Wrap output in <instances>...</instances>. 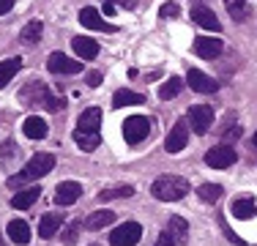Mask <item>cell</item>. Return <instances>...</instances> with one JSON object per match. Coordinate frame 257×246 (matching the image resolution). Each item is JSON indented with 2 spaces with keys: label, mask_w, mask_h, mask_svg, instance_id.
Wrapping results in <instances>:
<instances>
[{
  "label": "cell",
  "mask_w": 257,
  "mask_h": 246,
  "mask_svg": "<svg viewBox=\"0 0 257 246\" xmlns=\"http://www.w3.org/2000/svg\"><path fill=\"white\" fill-rule=\"evenodd\" d=\"M181 88H183V79H181V77L167 79V82H164L162 88H159V98H164V101H167V98L178 96V93H181Z\"/></svg>",
  "instance_id": "f1b7e54d"
},
{
  "label": "cell",
  "mask_w": 257,
  "mask_h": 246,
  "mask_svg": "<svg viewBox=\"0 0 257 246\" xmlns=\"http://www.w3.org/2000/svg\"><path fill=\"white\" fill-rule=\"evenodd\" d=\"M74 143L82 148L85 153H93L96 148L101 145V134L99 132H79V129H77V132H74Z\"/></svg>",
  "instance_id": "603a6c76"
},
{
  "label": "cell",
  "mask_w": 257,
  "mask_h": 246,
  "mask_svg": "<svg viewBox=\"0 0 257 246\" xmlns=\"http://www.w3.org/2000/svg\"><path fill=\"white\" fill-rule=\"evenodd\" d=\"M134 194V186H115V189H104V192L99 194L101 202L107 200H123V197H132Z\"/></svg>",
  "instance_id": "f546056e"
},
{
  "label": "cell",
  "mask_w": 257,
  "mask_h": 246,
  "mask_svg": "<svg viewBox=\"0 0 257 246\" xmlns=\"http://www.w3.org/2000/svg\"><path fill=\"white\" fill-rule=\"evenodd\" d=\"M241 134H243V129L238 126V123H230V126L224 129V140H227V143H230V140H238Z\"/></svg>",
  "instance_id": "836d02e7"
},
{
  "label": "cell",
  "mask_w": 257,
  "mask_h": 246,
  "mask_svg": "<svg viewBox=\"0 0 257 246\" xmlns=\"http://www.w3.org/2000/svg\"><path fill=\"white\" fill-rule=\"evenodd\" d=\"M151 129H154V120H151V118L134 115V118H128L123 123V137H126L128 145H137V143H143V140L151 134Z\"/></svg>",
  "instance_id": "277c9868"
},
{
  "label": "cell",
  "mask_w": 257,
  "mask_h": 246,
  "mask_svg": "<svg viewBox=\"0 0 257 246\" xmlns=\"http://www.w3.org/2000/svg\"><path fill=\"white\" fill-rule=\"evenodd\" d=\"M192 20L200 25V28H205V30H222V22H219V17L213 14L208 6H192Z\"/></svg>",
  "instance_id": "5bb4252c"
},
{
  "label": "cell",
  "mask_w": 257,
  "mask_h": 246,
  "mask_svg": "<svg viewBox=\"0 0 257 246\" xmlns=\"http://www.w3.org/2000/svg\"><path fill=\"white\" fill-rule=\"evenodd\" d=\"M178 241L173 238V232H159V238H156V243L154 246H175Z\"/></svg>",
  "instance_id": "e575fe53"
},
{
  "label": "cell",
  "mask_w": 257,
  "mask_h": 246,
  "mask_svg": "<svg viewBox=\"0 0 257 246\" xmlns=\"http://www.w3.org/2000/svg\"><path fill=\"white\" fill-rule=\"evenodd\" d=\"M230 213L235 219H252V216H257V202L252 197H235L230 205Z\"/></svg>",
  "instance_id": "ac0fdd59"
},
{
  "label": "cell",
  "mask_w": 257,
  "mask_h": 246,
  "mask_svg": "<svg viewBox=\"0 0 257 246\" xmlns=\"http://www.w3.org/2000/svg\"><path fill=\"white\" fill-rule=\"evenodd\" d=\"M143 238V224L137 221H126V224L115 227L109 232V246H137Z\"/></svg>",
  "instance_id": "3957f363"
},
{
  "label": "cell",
  "mask_w": 257,
  "mask_h": 246,
  "mask_svg": "<svg viewBox=\"0 0 257 246\" xmlns=\"http://www.w3.org/2000/svg\"><path fill=\"white\" fill-rule=\"evenodd\" d=\"M134 104H145V96L143 93H134V90H115L112 96V107L120 109V107H134Z\"/></svg>",
  "instance_id": "7402d4cb"
},
{
  "label": "cell",
  "mask_w": 257,
  "mask_h": 246,
  "mask_svg": "<svg viewBox=\"0 0 257 246\" xmlns=\"http://www.w3.org/2000/svg\"><path fill=\"white\" fill-rule=\"evenodd\" d=\"M79 227H82V221H69V227H66V232H63V243H77V238H79Z\"/></svg>",
  "instance_id": "4dcf8cb0"
},
{
  "label": "cell",
  "mask_w": 257,
  "mask_h": 246,
  "mask_svg": "<svg viewBox=\"0 0 257 246\" xmlns=\"http://www.w3.org/2000/svg\"><path fill=\"white\" fill-rule=\"evenodd\" d=\"M28 93H36V96L25 98V104H41V107H47L50 112H60V109L66 107V101H63V98L52 96V93H50V90H47L41 82H33V85L28 88Z\"/></svg>",
  "instance_id": "5b68a950"
},
{
  "label": "cell",
  "mask_w": 257,
  "mask_h": 246,
  "mask_svg": "<svg viewBox=\"0 0 257 246\" xmlns=\"http://www.w3.org/2000/svg\"><path fill=\"white\" fill-rule=\"evenodd\" d=\"M79 194H82V186L77 181H63L55 189V202L58 205H71V202L79 200Z\"/></svg>",
  "instance_id": "4fadbf2b"
},
{
  "label": "cell",
  "mask_w": 257,
  "mask_h": 246,
  "mask_svg": "<svg viewBox=\"0 0 257 246\" xmlns=\"http://www.w3.org/2000/svg\"><path fill=\"white\" fill-rule=\"evenodd\" d=\"M99 126H101V109L99 107L85 109V112L77 118V129H79V132H99Z\"/></svg>",
  "instance_id": "44dd1931"
},
{
  "label": "cell",
  "mask_w": 257,
  "mask_h": 246,
  "mask_svg": "<svg viewBox=\"0 0 257 246\" xmlns=\"http://www.w3.org/2000/svg\"><path fill=\"white\" fill-rule=\"evenodd\" d=\"M254 145H257V134H254Z\"/></svg>",
  "instance_id": "f35d334b"
},
{
  "label": "cell",
  "mask_w": 257,
  "mask_h": 246,
  "mask_svg": "<svg viewBox=\"0 0 257 246\" xmlns=\"http://www.w3.org/2000/svg\"><path fill=\"white\" fill-rule=\"evenodd\" d=\"M47 69L52 74H79L82 71V60H74L63 52H52L50 58H47Z\"/></svg>",
  "instance_id": "ba28073f"
},
{
  "label": "cell",
  "mask_w": 257,
  "mask_h": 246,
  "mask_svg": "<svg viewBox=\"0 0 257 246\" xmlns=\"http://www.w3.org/2000/svg\"><path fill=\"white\" fill-rule=\"evenodd\" d=\"M189 181L181 175H159L151 186V194L162 202H175V200H183L189 194Z\"/></svg>",
  "instance_id": "6da1fadb"
},
{
  "label": "cell",
  "mask_w": 257,
  "mask_h": 246,
  "mask_svg": "<svg viewBox=\"0 0 257 246\" xmlns=\"http://www.w3.org/2000/svg\"><path fill=\"white\" fill-rule=\"evenodd\" d=\"M189 143V123L186 120H178L173 129H170L167 140H164V151L167 153H181Z\"/></svg>",
  "instance_id": "9c48e42d"
},
{
  "label": "cell",
  "mask_w": 257,
  "mask_h": 246,
  "mask_svg": "<svg viewBox=\"0 0 257 246\" xmlns=\"http://www.w3.org/2000/svg\"><path fill=\"white\" fill-rule=\"evenodd\" d=\"M88 85H90V88H99V85H101V74L99 71H90L88 74Z\"/></svg>",
  "instance_id": "8d00e7d4"
},
{
  "label": "cell",
  "mask_w": 257,
  "mask_h": 246,
  "mask_svg": "<svg viewBox=\"0 0 257 246\" xmlns=\"http://www.w3.org/2000/svg\"><path fill=\"white\" fill-rule=\"evenodd\" d=\"M71 47H74L77 58H85V60L99 55V44H96L90 36H74V39H71Z\"/></svg>",
  "instance_id": "ffe728a7"
},
{
  "label": "cell",
  "mask_w": 257,
  "mask_h": 246,
  "mask_svg": "<svg viewBox=\"0 0 257 246\" xmlns=\"http://www.w3.org/2000/svg\"><path fill=\"white\" fill-rule=\"evenodd\" d=\"M14 3H17V0H0V17L9 14V11L14 9Z\"/></svg>",
  "instance_id": "74e56055"
},
{
  "label": "cell",
  "mask_w": 257,
  "mask_h": 246,
  "mask_svg": "<svg viewBox=\"0 0 257 246\" xmlns=\"http://www.w3.org/2000/svg\"><path fill=\"white\" fill-rule=\"evenodd\" d=\"M213 123V109L208 104H194L189 107V129H194V134H205Z\"/></svg>",
  "instance_id": "52a82bcc"
},
{
  "label": "cell",
  "mask_w": 257,
  "mask_h": 246,
  "mask_svg": "<svg viewBox=\"0 0 257 246\" xmlns=\"http://www.w3.org/2000/svg\"><path fill=\"white\" fill-rule=\"evenodd\" d=\"M235 162H238V153H235L232 145H216V148H211V151L205 153V164L213 167V170H227Z\"/></svg>",
  "instance_id": "8992f818"
},
{
  "label": "cell",
  "mask_w": 257,
  "mask_h": 246,
  "mask_svg": "<svg viewBox=\"0 0 257 246\" xmlns=\"http://www.w3.org/2000/svg\"><path fill=\"white\" fill-rule=\"evenodd\" d=\"M186 82L194 93H216V88H219L216 79H211L205 71H197V69H192L186 74Z\"/></svg>",
  "instance_id": "7c38bea8"
},
{
  "label": "cell",
  "mask_w": 257,
  "mask_h": 246,
  "mask_svg": "<svg viewBox=\"0 0 257 246\" xmlns=\"http://www.w3.org/2000/svg\"><path fill=\"white\" fill-rule=\"evenodd\" d=\"M22 69V60L20 58H9V60H3L0 63V88H6V85L14 79V74Z\"/></svg>",
  "instance_id": "d4e9b609"
},
{
  "label": "cell",
  "mask_w": 257,
  "mask_h": 246,
  "mask_svg": "<svg viewBox=\"0 0 257 246\" xmlns=\"http://www.w3.org/2000/svg\"><path fill=\"white\" fill-rule=\"evenodd\" d=\"M170 232L175 235V241H178V243H186V238H189V224H186L181 216H170Z\"/></svg>",
  "instance_id": "83f0119b"
},
{
  "label": "cell",
  "mask_w": 257,
  "mask_h": 246,
  "mask_svg": "<svg viewBox=\"0 0 257 246\" xmlns=\"http://www.w3.org/2000/svg\"><path fill=\"white\" fill-rule=\"evenodd\" d=\"M6 232H9V241L11 243H20V246L30 243V224L25 219H11L9 227H6Z\"/></svg>",
  "instance_id": "9a60e30c"
},
{
  "label": "cell",
  "mask_w": 257,
  "mask_h": 246,
  "mask_svg": "<svg viewBox=\"0 0 257 246\" xmlns=\"http://www.w3.org/2000/svg\"><path fill=\"white\" fill-rule=\"evenodd\" d=\"M22 132H25V137H30V140H44L47 134H50V126H47L44 118L30 115V118L22 123Z\"/></svg>",
  "instance_id": "d6986e66"
},
{
  "label": "cell",
  "mask_w": 257,
  "mask_h": 246,
  "mask_svg": "<svg viewBox=\"0 0 257 246\" xmlns=\"http://www.w3.org/2000/svg\"><path fill=\"white\" fill-rule=\"evenodd\" d=\"M227 9L235 20H243L246 17V0H227Z\"/></svg>",
  "instance_id": "1f68e13d"
},
{
  "label": "cell",
  "mask_w": 257,
  "mask_h": 246,
  "mask_svg": "<svg viewBox=\"0 0 257 246\" xmlns=\"http://www.w3.org/2000/svg\"><path fill=\"white\" fill-rule=\"evenodd\" d=\"M60 224H63V213H58V211L44 213V216H41V221H39V235L47 241V238H52L55 232L60 230Z\"/></svg>",
  "instance_id": "e0dca14e"
},
{
  "label": "cell",
  "mask_w": 257,
  "mask_h": 246,
  "mask_svg": "<svg viewBox=\"0 0 257 246\" xmlns=\"http://www.w3.org/2000/svg\"><path fill=\"white\" fill-rule=\"evenodd\" d=\"M79 22H82V28H88V30H101V33H115V25H109L104 17L99 14L96 9H90V6H85L82 11H79Z\"/></svg>",
  "instance_id": "30bf717a"
},
{
  "label": "cell",
  "mask_w": 257,
  "mask_h": 246,
  "mask_svg": "<svg viewBox=\"0 0 257 246\" xmlns=\"http://www.w3.org/2000/svg\"><path fill=\"white\" fill-rule=\"evenodd\" d=\"M197 194H200V200H203V202H219V200H222V194H224V189L219 186V183H203V186L197 189Z\"/></svg>",
  "instance_id": "4316f807"
},
{
  "label": "cell",
  "mask_w": 257,
  "mask_h": 246,
  "mask_svg": "<svg viewBox=\"0 0 257 246\" xmlns=\"http://www.w3.org/2000/svg\"><path fill=\"white\" fill-rule=\"evenodd\" d=\"M41 33H44V28H41V20H30L25 28H22L20 39L25 41L28 47H33V44H39V41H41Z\"/></svg>",
  "instance_id": "cb8c5ba5"
},
{
  "label": "cell",
  "mask_w": 257,
  "mask_h": 246,
  "mask_svg": "<svg viewBox=\"0 0 257 246\" xmlns=\"http://www.w3.org/2000/svg\"><path fill=\"white\" fill-rule=\"evenodd\" d=\"M55 167V156L52 153H36L33 159L25 164V170L20 172V175H11L9 178V186H25L28 181H36V178H44V175H50Z\"/></svg>",
  "instance_id": "7a4b0ae2"
},
{
  "label": "cell",
  "mask_w": 257,
  "mask_h": 246,
  "mask_svg": "<svg viewBox=\"0 0 257 246\" xmlns=\"http://www.w3.org/2000/svg\"><path fill=\"white\" fill-rule=\"evenodd\" d=\"M178 3H164L162 6V17H178Z\"/></svg>",
  "instance_id": "d590c367"
},
{
  "label": "cell",
  "mask_w": 257,
  "mask_h": 246,
  "mask_svg": "<svg viewBox=\"0 0 257 246\" xmlns=\"http://www.w3.org/2000/svg\"><path fill=\"white\" fill-rule=\"evenodd\" d=\"M112 221H115V211H96L85 219V227L88 230H101V227L112 224Z\"/></svg>",
  "instance_id": "484cf974"
},
{
  "label": "cell",
  "mask_w": 257,
  "mask_h": 246,
  "mask_svg": "<svg viewBox=\"0 0 257 246\" xmlns=\"http://www.w3.org/2000/svg\"><path fill=\"white\" fill-rule=\"evenodd\" d=\"M219 224H222V232H224V235H227V241H230V243H238V246H246V243H243V238H238L235 232H232L230 227H227V221H224V219H219Z\"/></svg>",
  "instance_id": "d6a6232c"
},
{
  "label": "cell",
  "mask_w": 257,
  "mask_h": 246,
  "mask_svg": "<svg viewBox=\"0 0 257 246\" xmlns=\"http://www.w3.org/2000/svg\"><path fill=\"white\" fill-rule=\"evenodd\" d=\"M222 49H224V44L216 36H200V39H194V52H197V58L216 60L219 55H222Z\"/></svg>",
  "instance_id": "8fae6325"
},
{
  "label": "cell",
  "mask_w": 257,
  "mask_h": 246,
  "mask_svg": "<svg viewBox=\"0 0 257 246\" xmlns=\"http://www.w3.org/2000/svg\"><path fill=\"white\" fill-rule=\"evenodd\" d=\"M41 197V189L39 186H28V189H20L14 197H11V208H17V211H28L30 205H33L36 200Z\"/></svg>",
  "instance_id": "2e32d148"
}]
</instances>
